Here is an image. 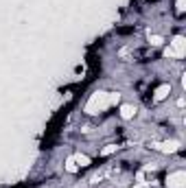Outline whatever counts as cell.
<instances>
[{
  "mask_svg": "<svg viewBox=\"0 0 186 188\" xmlns=\"http://www.w3.org/2000/svg\"><path fill=\"white\" fill-rule=\"evenodd\" d=\"M120 114H123V118H132L134 114H136V107H132V105H123Z\"/></svg>",
  "mask_w": 186,
  "mask_h": 188,
  "instance_id": "cell-1",
  "label": "cell"
},
{
  "mask_svg": "<svg viewBox=\"0 0 186 188\" xmlns=\"http://www.w3.org/2000/svg\"><path fill=\"white\" fill-rule=\"evenodd\" d=\"M166 92H169V85H162V88L158 90V99H164V96H166Z\"/></svg>",
  "mask_w": 186,
  "mask_h": 188,
  "instance_id": "cell-2",
  "label": "cell"
}]
</instances>
